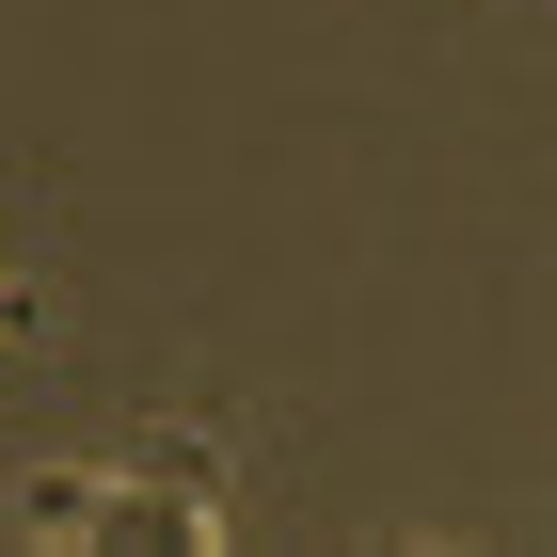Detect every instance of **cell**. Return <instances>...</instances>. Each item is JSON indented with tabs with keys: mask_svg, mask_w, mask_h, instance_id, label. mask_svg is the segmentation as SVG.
<instances>
[{
	"mask_svg": "<svg viewBox=\"0 0 557 557\" xmlns=\"http://www.w3.org/2000/svg\"><path fill=\"white\" fill-rule=\"evenodd\" d=\"M16 525H81V542H208L223 525V446L208 430H144V446H112V462H81V478H33L16 494Z\"/></svg>",
	"mask_w": 557,
	"mask_h": 557,
	"instance_id": "1",
	"label": "cell"
},
{
	"mask_svg": "<svg viewBox=\"0 0 557 557\" xmlns=\"http://www.w3.org/2000/svg\"><path fill=\"white\" fill-rule=\"evenodd\" d=\"M0 319H16V256H0Z\"/></svg>",
	"mask_w": 557,
	"mask_h": 557,
	"instance_id": "2",
	"label": "cell"
}]
</instances>
